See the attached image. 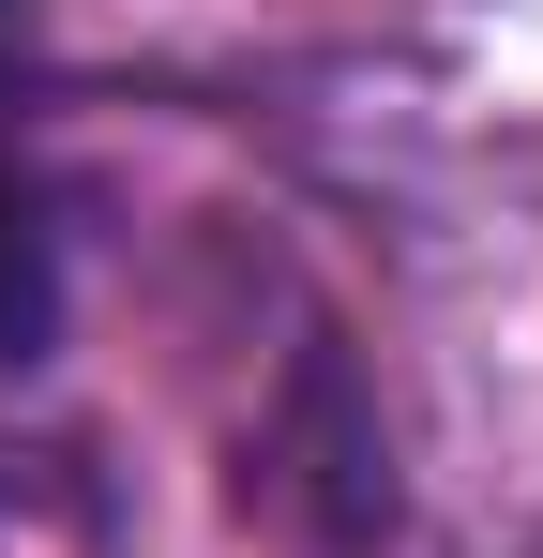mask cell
Instances as JSON below:
<instances>
[{
    "instance_id": "obj_1",
    "label": "cell",
    "mask_w": 543,
    "mask_h": 558,
    "mask_svg": "<svg viewBox=\"0 0 543 558\" xmlns=\"http://www.w3.org/2000/svg\"><path fill=\"white\" fill-rule=\"evenodd\" d=\"M242 498H257L287 544H317V558H377L393 544V438L362 408L348 348H302L287 363V392H272L257 438H242Z\"/></svg>"
},
{
    "instance_id": "obj_2",
    "label": "cell",
    "mask_w": 543,
    "mask_h": 558,
    "mask_svg": "<svg viewBox=\"0 0 543 558\" xmlns=\"http://www.w3.org/2000/svg\"><path fill=\"white\" fill-rule=\"evenodd\" d=\"M61 348V227L46 196H0V377H31Z\"/></svg>"
}]
</instances>
